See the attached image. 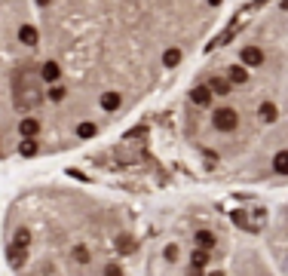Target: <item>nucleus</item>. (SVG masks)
<instances>
[{
  "instance_id": "4",
  "label": "nucleus",
  "mask_w": 288,
  "mask_h": 276,
  "mask_svg": "<svg viewBox=\"0 0 288 276\" xmlns=\"http://www.w3.org/2000/svg\"><path fill=\"white\" fill-rule=\"evenodd\" d=\"M34 46L31 0H0V166L28 163Z\"/></svg>"
},
{
  "instance_id": "3",
  "label": "nucleus",
  "mask_w": 288,
  "mask_h": 276,
  "mask_svg": "<svg viewBox=\"0 0 288 276\" xmlns=\"http://www.w3.org/2000/svg\"><path fill=\"white\" fill-rule=\"evenodd\" d=\"M147 215L107 187L40 181L19 190L0 218V261L13 273H141Z\"/></svg>"
},
{
  "instance_id": "1",
  "label": "nucleus",
  "mask_w": 288,
  "mask_h": 276,
  "mask_svg": "<svg viewBox=\"0 0 288 276\" xmlns=\"http://www.w3.org/2000/svg\"><path fill=\"white\" fill-rule=\"evenodd\" d=\"M28 163L83 150L169 89L227 22L233 0H31Z\"/></svg>"
},
{
  "instance_id": "2",
  "label": "nucleus",
  "mask_w": 288,
  "mask_h": 276,
  "mask_svg": "<svg viewBox=\"0 0 288 276\" xmlns=\"http://www.w3.org/2000/svg\"><path fill=\"white\" fill-rule=\"evenodd\" d=\"M156 123L159 138L132 129L107 147H166L144 172L184 169L224 187H288V0L239 4Z\"/></svg>"
}]
</instances>
